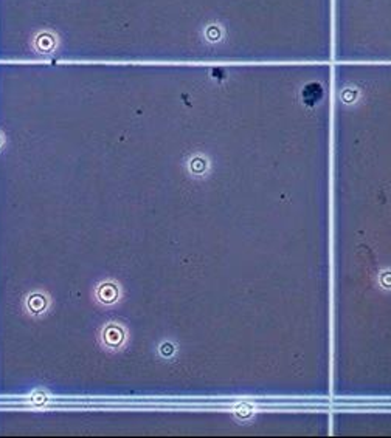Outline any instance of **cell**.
<instances>
[{
    "instance_id": "6da1fadb",
    "label": "cell",
    "mask_w": 391,
    "mask_h": 438,
    "mask_svg": "<svg viewBox=\"0 0 391 438\" xmlns=\"http://www.w3.org/2000/svg\"><path fill=\"white\" fill-rule=\"evenodd\" d=\"M323 95V90L322 87H320L318 84H311L308 85L305 90H303V98H305V102L306 104H315L320 101V98H322Z\"/></svg>"
}]
</instances>
